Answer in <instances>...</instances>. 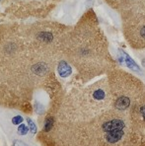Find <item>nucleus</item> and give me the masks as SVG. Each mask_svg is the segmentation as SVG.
<instances>
[{
  "instance_id": "nucleus-6",
  "label": "nucleus",
  "mask_w": 145,
  "mask_h": 146,
  "mask_svg": "<svg viewBox=\"0 0 145 146\" xmlns=\"http://www.w3.org/2000/svg\"><path fill=\"white\" fill-rule=\"evenodd\" d=\"M143 64H144V66H145V61H143Z\"/></svg>"
},
{
  "instance_id": "nucleus-4",
  "label": "nucleus",
  "mask_w": 145,
  "mask_h": 146,
  "mask_svg": "<svg viewBox=\"0 0 145 146\" xmlns=\"http://www.w3.org/2000/svg\"><path fill=\"white\" fill-rule=\"evenodd\" d=\"M124 40L133 49H145V13L130 8L119 13Z\"/></svg>"
},
{
  "instance_id": "nucleus-1",
  "label": "nucleus",
  "mask_w": 145,
  "mask_h": 146,
  "mask_svg": "<svg viewBox=\"0 0 145 146\" xmlns=\"http://www.w3.org/2000/svg\"><path fill=\"white\" fill-rule=\"evenodd\" d=\"M42 146H145V83L117 67L50 95Z\"/></svg>"
},
{
  "instance_id": "nucleus-5",
  "label": "nucleus",
  "mask_w": 145,
  "mask_h": 146,
  "mask_svg": "<svg viewBox=\"0 0 145 146\" xmlns=\"http://www.w3.org/2000/svg\"><path fill=\"white\" fill-rule=\"evenodd\" d=\"M139 1L140 0H105V2L112 9L116 10L119 13L130 9Z\"/></svg>"
},
{
  "instance_id": "nucleus-3",
  "label": "nucleus",
  "mask_w": 145,
  "mask_h": 146,
  "mask_svg": "<svg viewBox=\"0 0 145 146\" xmlns=\"http://www.w3.org/2000/svg\"><path fill=\"white\" fill-rule=\"evenodd\" d=\"M62 57L76 71L77 83L86 84L119 67L97 14L88 9L70 28L61 48Z\"/></svg>"
},
{
  "instance_id": "nucleus-2",
  "label": "nucleus",
  "mask_w": 145,
  "mask_h": 146,
  "mask_svg": "<svg viewBox=\"0 0 145 146\" xmlns=\"http://www.w3.org/2000/svg\"><path fill=\"white\" fill-rule=\"evenodd\" d=\"M70 28L52 21L0 25V106L32 113L38 90L58 87L55 68Z\"/></svg>"
}]
</instances>
